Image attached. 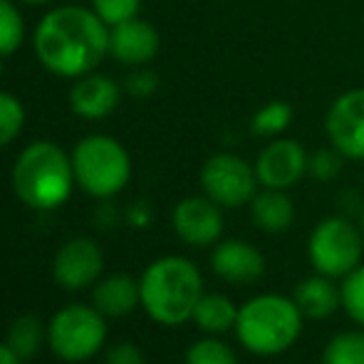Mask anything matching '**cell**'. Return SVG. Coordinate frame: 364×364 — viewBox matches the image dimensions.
<instances>
[{
  "label": "cell",
  "instance_id": "obj_1",
  "mask_svg": "<svg viewBox=\"0 0 364 364\" xmlns=\"http://www.w3.org/2000/svg\"><path fill=\"white\" fill-rule=\"evenodd\" d=\"M38 60L60 77H85L109 53V25L95 10L58 8L35 30Z\"/></svg>",
  "mask_w": 364,
  "mask_h": 364
},
{
  "label": "cell",
  "instance_id": "obj_2",
  "mask_svg": "<svg viewBox=\"0 0 364 364\" xmlns=\"http://www.w3.org/2000/svg\"><path fill=\"white\" fill-rule=\"evenodd\" d=\"M141 307L159 325H183L191 320L203 295V275L188 258L166 255L154 260L139 280Z\"/></svg>",
  "mask_w": 364,
  "mask_h": 364
},
{
  "label": "cell",
  "instance_id": "obj_3",
  "mask_svg": "<svg viewBox=\"0 0 364 364\" xmlns=\"http://www.w3.org/2000/svg\"><path fill=\"white\" fill-rule=\"evenodd\" d=\"M302 322L305 315L292 297L263 292L240 305L233 332L238 337V345L248 355L278 357L300 340Z\"/></svg>",
  "mask_w": 364,
  "mask_h": 364
},
{
  "label": "cell",
  "instance_id": "obj_4",
  "mask_svg": "<svg viewBox=\"0 0 364 364\" xmlns=\"http://www.w3.org/2000/svg\"><path fill=\"white\" fill-rule=\"evenodd\" d=\"M73 159L53 141H35L18 156L13 166V188L25 206L53 211L73 193Z\"/></svg>",
  "mask_w": 364,
  "mask_h": 364
},
{
  "label": "cell",
  "instance_id": "obj_5",
  "mask_svg": "<svg viewBox=\"0 0 364 364\" xmlns=\"http://www.w3.org/2000/svg\"><path fill=\"white\" fill-rule=\"evenodd\" d=\"M73 168L82 191L97 198L114 196L132 178V159L127 149L105 134L85 136L75 146Z\"/></svg>",
  "mask_w": 364,
  "mask_h": 364
},
{
  "label": "cell",
  "instance_id": "obj_6",
  "mask_svg": "<svg viewBox=\"0 0 364 364\" xmlns=\"http://www.w3.org/2000/svg\"><path fill=\"white\" fill-rule=\"evenodd\" d=\"M307 258L315 273L345 280L364 263V238L360 225L345 216L322 218L307 238Z\"/></svg>",
  "mask_w": 364,
  "mask_h": 364
},
{
  "label": "cell",
  "instance_id": "obj_7",
  "mask_svg": "<svg viewBox=\"0 0 364 364\" xmlns=\"http://www.w3.org/2000/svg\"><path fill=\"white\" fill-rule=\"evenodd\" d=\"M107 340V322L97 307L68 305L50 320L48 342L65 362H85L102 350Z\"/></svg>",
  "mask_w": 364,
  "mask_h": 364
},
{
  "label": "cell",
  "instance_id": "obj_8",
  "mask_svg": "<svg viewBox=\"0 0 364 364\" xmlns=\"http://www.w3.org/2000/svg\"><path fill=\"white\" fill-rule=\"evenodd\" d=\"M201 188L203 196L216 201L220 208H240L253 201V196L260 191V183L253 164L238 154L218 151L203 161Z\"/></svg>",
  "mask_w": 364,
  "mask_h": 364
},
{
  "label": "cell",
  "instance_id": "obj_9",
  "mask_svg": "<svg viewBox=\"0 0 364 364\" xmlns=\"http://www.w3.org/2000/svg\"><path fill=\"white\" fill-rule=\"evenodd\" d=\"M325 134L347 161H364V87H352L332 100Z\"/></svg>",
  "mask_w": 364,
  "mask_h": 364
},
{
  "label": "cell",
  "instance_id": "obj_10",
  "mask_svg": "<svg viewBox=\"0 0 364 364\" xmlns=\"http://www.w3.org/2000/svg\"><path fill=\"white\" fill-rule=\"evenodd\" d=\"M307 159L310 151L290 136H278L258 151L253 166L260 188H288L297 186L307 176Z\"/></svg>",
  "mask_w": 364,
  "mask_h": 364
},
{
  "label": "cell",
  "instance_id": "obj_11",
  "mask_svg": "<svg viewBox=\"0 0 364 364\" xmlns=\"http://www.w3.org/2000/svg\"><path fill=\"white\" fill-rule=\"evenodd\" d=\"M171 225L186 245L206 248L216 245L223 235V208L208 196H188L176 203L171 213Z\"/></svg>",
  "mask_w": 364,
  "mask_h": 364
},
{
  "label": "cell",
  "instance_id": "obj_12",
  "mask_svg": "<svg viewBox=\"0 0 364 364\" xmlns=\"http://www.w3.org/2000/svg\"><path fill=\"white\" fill-rule=\"evenodd\" d=\"M105 258L95 240L73 238L58 250L53 260V278L65 290H82L95 285L102 275Z\"/></svg>",
  "mask_w": 364,
  "mask_h": 364
},
{
  "label": "cell",
  "instance_id": "obj_13",
  "mask_svg": "<svg viewBox=\"0 0 364 364\" xmlns=\"http://www.w3.org/2000/svg\"><path fill=\"white\" fill-rule=\"evenodd\" d=\"M211 270L225 283L250 285L258 283L265 275V258L258 245L248 243V240H218L211 250Z\"/></svg>",
  "mask_w": 364,
  "mask_h": 364
},
{
  "label": "cell",
  "instance_id": "obj_14",
  "mask_svg": "<svg viewBox=\"0 0 364 364\" xmlns=\"http://www.w3.org/2000/svg\"><path fill=\"white\" fill-rule=\"evenodd\" d=\"M159 45L161 38L146 20L132 18L109 28V55L124 65H146L151 58H156Z\"/></svg>",
  "mask_w": 364,
  "mask_h": 364
},
{
  "label": "cell",
  "instance_id": "obj_15",
  "mask_svg": "<svg viewBox=\"0 0 364 364\" xmlns=\"http://www.w3.org/2000/svg\"><path fill=\"white\" fill-rule=\"evenodd\" d=\"M119 105V87L107 75H85L70 90V107L85 119H102Z\"/></svg>",
  "mask_w": 364,
  "mask_h": 364
},
{
  "label": "cell",
  "instance_id": "obj_16",
  "mask_svg": "<svg viewBox=\"0 0 364 364\" xmlns=\"http://www.w3.org/2000/svg\"><path fill=\"white\" fill-rule=\"evenodd\" d=\"M292 300L305 320H327L342 307V285H337L335 278L315 273L295 285Z\"/></svg>",
  "mask_w": 364,
  "mask_h": 364
},
{
  "label": "cell",
  "instance_id": "obj_17",
  "mask_svg": "<svg viewBox=\"0 0 364 364\" xmlns=\"http://www.w3.org/2000/svg\"><path fill=\"white\" fill-rule=\"evenodd\" d=\"M248 206H250V220H253V225L268 235L288 233L292 223H295V203H292L288 191L260 188Z\"/></svg>",
  "mask_w": 364,
  "mask_h": 364
},
{
  "label": "cell",
  "instance_id": "obj_18",
  "mask_svg": "<svg viewBox=\"0 0 364 364\" xmlns=\"http://www.w3.org/2000/svg\"><path fill=\"white\" fill-rule=\"evenodd\" d=\"M92 300L105 317H127L136 310V305H141L139 280L124 273H114L102 283H97Z\"/></svg>",
  "mask_w": 364,
  "mask_h": 364
},
{
  "label": "cell",
  "instance_id": "obj_19",
  "mask_svg": "<svg viewBox=\"0 0 364 364\" xmlns=\"http://www.w3.org/2000/svg\"><path fill=\"white\" fill-rule=\"evenodd\" d=\"M238 310L240 307L235 305L228 295H220V292H203L196 310H193L191 320L201 332L220 337V335H225V332L235 330Z\"/></svg>",
  "mask_w": 364,
  "mask_h": 364
},
{
  "label": "cell",
  "instance_id": "obj_20",
  "mask_svg": "<svg viewBox=\"0 0 364 364\" xmlns=\"http://www.w3.org/2000/svg\"><path fill=\"white\" fill-rule=\"evenodd\" d=\"M292 119H295V109L288 100H270L250 117V134L268 141L278 139L292 127Z\"/></svg>",
  "mask_w": 364,
  "mask_h": 364
},
{
  "label": "cell",
  "instance_id": "obj_21",
  "mask_svg": "<svg viewBox=\"0 0 364 364\" xmlns=\"http://www.w3.org/2000/svg\"><path fill=\"white\" fill-rule=\"evenodd\" d=\"M45 340H48V330L35 315H23L10 325L8 340L5 345L20 357V360H33L40 350H43Z\"/></svg>",
  "mask_w": 364,
  "mask_h": 364
},
{
  "label": "cell",
  "instance_id": "obj_22",
  "mask_svg": "<svg viewBox=\"0 0 364 364\" xmlns=\"http://www.w3.org/2000/svg\"><path fill=\"white\" fill-rule=\"evenodd\" d=\"M322 364H364V330L337 332L322 350Z\"/></svg>",
  "mask_w": 364,
  "mask_h": 364
},
{
  "label": "cell",
  "instance_id": "obj_23",
  "mask_svg": "<svg viewBox=\"0 0 364 364\" xmlns=\"http://www.w3.org/2000/svg\"><path fill=\"white\" fill-rule=\"evenodd\" d=\"M186 364H240L233 347L225 345L220 337H203L193 342L186 352Z\"/></svg>",
  "mask_w": 364,
  "mask_h": 364
},
{
  "label": "cell",
  "instance_id": "obj_24",
  "mask_svg": "<svg viewBox=\"0 0 364 364\" xmlns=\"http://www.w3.org/2000/svg\"><path fill=\"white\" fill-rule=\"evenodd\" d=\"M345 161L347 159L332 144L320 146V149H315V151H310V159H307V176L320 183H330L342 173Z\"/></svg>",
  "mask_w": 364,
  "mask_h": 364
},
{
  "label": "cell",
  "instance_id": "obj_25",
  "mask_svg": "<svg viewBox=\"0 0 364 364\" xmlns=\"http://www.w3.org/2000/svg\"><path fill=\"white\" fill-rule=\"evenodd\" d=\"M23 18L10 0H0V58H8L23 43Z\"/></svg>",
  "mask_w": 364,
  "mask_h": 364
},
{
  "label": "cell",
  "instance_id": "obj_26",
  "mask_svg": "<svg viewBox=\"0 0 364 364\" xmlns=\"http://www.w3.org/2000/svg\"><path fill=\"white\" fill-rule=\"evenodd\" d=\"M342 310L364 330V263L342 280Z\"/></svg>",
  "mask_w": 364,
  "mask_h": 364
},
{
  "label": "cell",
  "instance_id": "obj_27",
  "mask_svg": "<svg viewBox=\"0 0 364 364\" xmlns=\"http://www.w3.org/2000/svg\"><path fill=\"white\" fill-rule=\"evenodd\" d=\"M25 124V109L18 97L0 92V146H8Z\"/></svg>",
  "mask_w": 364,
  "mask_h": 364
},
{
  "label": "cell",
  "instance_id": "obj_28",
  "mask_svg": "<svg viewBox=\"0 0 364 364\" xmlns=\"http://www.w3.org/2000/svg\"><path fill=\"white\" fill-rule=\"evenodd\" d=\"M139 5H141V0H92V10H95L102 18V23H107L109 28L136 18Z\"/></svg>",
  "mask_w": 364,
  "mask_h": 364
},
{
  "label": "cell",
  "instance_id": "obj_29",
  "mask_svg": "<svg viewBox=\"0 0 364 364\" xmlns=\"http://www.w3.org/2000/svg\"><path fill=\"white\" fill-rule=\"evenodd\" d=\"M107 364H144V355L134 342H117L107 350Z\"/></svg>",
  "mask_w": 364,
  "mask_h": 364
},
{
  "label": "cell",
  "instance_id": "obj_30",
  "mask_svg": "<svg viewBox=\"0 0 364 364\" xmlns=\"http://www.w3.org/2000/svg\"><path fill=\"white\" fill-rule=\"evenodd\" d=\"M156 87H159V77L154 73H149V70H139V73L129 75V80H127V90H129L134 97L154 95Z\"/></svg>",
  "mask_w": 364,
  "mask_h": 364
},
{
  "label": "cell",
  "instance_id": "obj_31",
  "mask_svg": "<svg viewBox=\"0 0 364 364\" xmlns=\"http://www.w3.org/2000/svg\"><path fill=\"white\" fill-rule=\"evenodd\" d=\"M20 362L23 360H20L8 345H0V364H20Z\"/></svg>",
  "mask_w": 364,
  "mask_h": 364
},
{
  "label": "cell",
  "instance_id": "obj_32",
  "mask_svg": "<svg viewBox=\"0 0 364 364\" xmlns=\"http://www.w3.org/2000/svg\"><path fill=\"white\" fill-rule=\"evenodd\" d=\"M23 3H28V5H45V3H50V0H23Z\"/></svg>",
  "mask_w": 364,
  "mask_h": 364
},
{
  "label": "cell",
  "instance_id": "obj_33",
  "mask_svg": "<svg viewBox=\"0 0 364 364\" xmlns=\"http://www.w3.org/2000/svg\"><path fill=\"white\" fill-rule=\"evenodd\" d=\"M360 230H362V238H364V211H362V216H360Z\"/></svg>",
  "mask_w": 364,
  "mask_h": 364
}]
</instances>
